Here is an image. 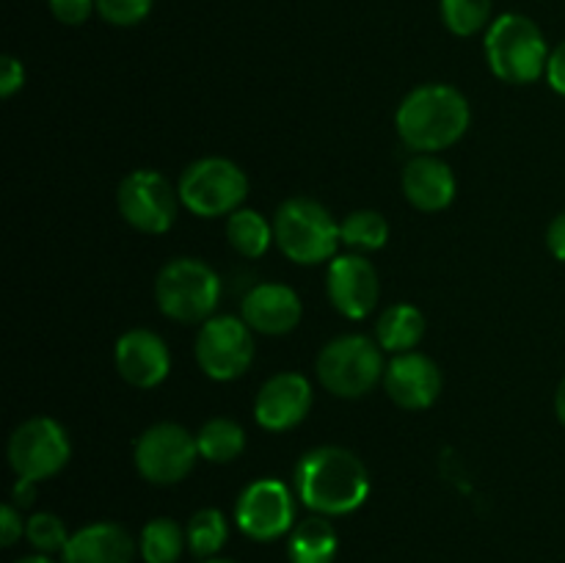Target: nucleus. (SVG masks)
<instances>
[{"mask_svg": "<svg viewBox=\"0 0 565 563\" xmlns=\"http://www.w3.org/2000/svg\"><path fill=\"white\" fill-rule=\"evenodd\" d=\"M296 495L320 517H345L364 506L370 475L362 458L340 445H320L296 464Z\"/></svg>", "mask_w": 565, "mask_h": 563, "instance_id": "obj_1", "label": "nucleus"}, {"mask_svg": "<svg viewBox=\"0 0 565 563\" xmlns=\"http://www.w3.org/2000/svg\"><path fill=\"white\" fill-rule=\"evenodd\" d=\"M469 99L450 83H425L397 105L395 127L401 141L417 155H436L461 141L469 130Z\"/></svg>", "mask_w": 565, "mask_h": 563, "instance_id": "obj_2", "label": "nucleus"}, {"mask_svg": "<svg viewBox=\"0 0 565 563\" xmlns=\"http://www.w3.org/2000/svg\"><path fill=\"white\" fill-rule=\"evenodd\" d=\"M486 59L500 81L527 86L546 75L550 44L544 31L524 14H502L486 28Z\"/></svg>", "mask_w": 565, "mask_h": 563, "instance_id": "obj_3", "label": "nucleus"}, {"mask_svg": "<svg viewBox=\"0 0 565 563\" xmlns=\"http://www.w3.org/2000/svg\"><path fill=\"white\" fill-rule=\"evenodd\" d=\"M276 246L298 265H318L331 259L340 246V224L326 204L312 196H290L274 215Z\"/></svg>", "mask_w": 565, "mask_h": 563, "instance_id": "obj_4", "label": "nucleus"}, {"mask_svg": "<svg viewBox=\"0 0 565 563\" xmlns=\"http://www.w3.org/2000/svg\"><path fill=\"white\" fill-rule=\"evenodd\" d=\"M221 298V279L204 259L177 257L154 279V301L177 323H204Z\"/></svg>", "mask_w": 565, "mask_h": 563, "instance_id": "obj_5", "label": "nucleus"}, {"mask_svg": "<svg viewBox=\"0 0 565 563\" xmlns=\"http://www.w3.org/2000/svg\"><path fill=\"white\" fill-rule=\"evenodd\" d=\"M384 348L364 334H342L326 342L318 353V379L331 395L364 397L384 381Z\"/></svg>", "mask_w": 565, "mask_h": 563, "instance_id": "obj_6", "label": "nucleus"}, {"mask_svg": "<svg viewBox=\"0 0 565 563\" xmlns=\"http://www.w3.org/2000/svg\"><path fill=\"white\" fill-rule=\"evenodd\" d=\"M182 208L199 219H221L243 208L248 196V177L235 160L202 158L193 160L177 182Z\"/></svg>", "mask_w": 565, "mask_h": 563, "instance_id": "obj_7", "label": "nucleus"}, {"mask_svg": "<svg viewBox=\"0 0 565 563\" xmlns=\"http://www.w3.org/2000/svg\"><path fill=\"white\" fill-rule=\"evenodd\" d=\"M138 475L154 486H174L193 472L199 461V442L185 425L154 423L132 447Z\"/></svg>", "mask_w": 565, "mask_h": 563, "instance_id": "obj_8", "label": "nucleus"}, {"mask_svg": "<svg viewBox=\"0 0 565 563\" xmlns=\"http://www.w3.org/2000/svg\"><path fill=\"white\" fill-rule=\"evenodd\" d=\"M72 456L70 436L53 417H31L9 436V464L17 478L47 480L66 467Z\"/></svg>", "mask_w": 565, "mask_h": 563, "instance_id": "obj_9", "label": "nucleus"}, {"mask_svg": "<svg viewBox=\"0 0 565 563\" xmlns=\"http://www.w3.org/2000/svg\"><path fill=\"white\" fill-rule=\"evenodd\" d=\"M177 202H180V193L154 169L130 171L116 191L121 219L143 235L169 232L177 221Z\"/></svg>", "mask_w": 565, "mask_h": 563, "instance_id": "obj_10", "label": "nucleus"}, {"mask_svg": "<svg viewBox=\"0 0 565 563\" xmlns=\"http://www.w3.org/2000/svg\"><path fill=\"white\" fill-rule=\"evenodd\" d=\"M252 326L235 315H213L196 334V362L213 381H235L252 368Z\"/></svg>", "mask_w": 565, "mask_h": 563, "instance_id": "obj_11", "label": "nucleus"}, {"mask_svg": "<svg viewBox=\"0 0 565 563\" xmlns=\"http://www.w3.org/2000/svg\"><path fill=\"white\" fill-rule=\"evenodd\" d=\"M235 522L252 541H276L296 528L292 491L276 478H259L241 491Z\"/></svg>", "mask_w": 565, "mask_h": 563, "instance_id": "obj_12", "label": "nucleus"}, {"mask_svg": "<svg viewBox=\"0 0 565 563\" xmlns=\"http://www.w3.org/2000/svg\"><path fill=\"white\" fill-rule=\"evenodd\" d=\"M326 290L331 304L348 320H364L373 315L381 296L379 270L364 254H342L334 257L326 274Z\"/></svg>", "mask_w": 565, "mask_h": 563, "instance_id": "obj_13", "label": "nucleus"}, {"mask_svg": "<svg viewBox=\"0 0 565 563\" xmlns=\"http://www.w3.org/2000/svg\"><path fill=\"white\" fill-rule=\"evenodd\" d=\"M309 408H312V384L307 375L296 370L270 375L254 397V419L265 431H276V434L303 423Z\"/></svg>", "mask_w": 565, "mask_h": 563, "instance_id": "obj_14", "label": "nucleus"}, {"mask_svg": "<svg viewBox=\"0 0 565 563\" xmlns=\"http://www.w3.org/2000/svg\"><path fill=\"white\" fill-rule=\"evenodd\" d=\"M384 390L406 412H423L441 392V370L430 357L417 351L397 353L384 373Z\"/></svg>", "mask_w": 565, "mask_h": 563, "instance_id": "obj_15", "label": "nucleus"}, {"mask_svg": "<svg viewBox=\"0 0 565 563\" xmlns=\"http://www.w3.org/2000/svg\"><path fill=\"white\" fill-rule=\"evenodd\" d=\"M114 362L121 379L138 390L163 384L171 370V353L163 337L149 329H130L116 340Z\"/></svg>", "mask_w": 565, "mask_h": 563, "instance_id": "obj_16", "label": "nucleus"}, {"mask_svg": "<svg viewBox=\"0 0 565 563\" xmlns=\"http://www.w3.org/2000/svg\"><path fill=\"white\" fill-rule=\"evenodd\" d=\"M243 320L252 326L254 331L268 337L287 334L301 323L303 304L292 287L279 285V282H263V285L252 287L243 296Z\"/></svg>", "mask_w": 565, "mask_h": 563, "instance_id": "obj_17", "label": "nucleus"}, {"mask_svg": "<svg viewBox=\"0 0 565 563\" xmlns=\"http://www.w3.org/2000/svg\"><path fill=\"white\" fill-rule=\"evenodd\" d=\"M401 185L408 202L423 213H439L456 199V174L436 155H414L403 166Z\"/></svg>", "mask_w": 565, "mask_h": 563, "instance_id": "obj_18", "label": "nucleus"}, {"mask_svg": "<svg viewBox=\"0 0 565 563\" xmlns=\"http://www.w3.org/2000/svg\"><path fill=\"white\" fill-rule=\"evenodd\" d=\"M132 557L136 541L119 522H94L75 530L61 552L64 563H132Z\"/></svg>", "mask_w": 565, "mask_h": 563, "instance_id": "obj_19", "label": "nucleus"}, {"mask_svg": "<svg viewBox=\"0 0 565 563\" xmlns=\"http://www.w3.org/2000/svg\"><path fill=\"white\" fill-rule=\"evenodd\" d=\"M337 530L326 517H307L290 530L287 539V557L290 563H334L337 557Z\"/></svg>", "mask_w": 565, "mask_h": 563, "instance_id": "obj_20", "label": "nucleus"}, {"mask_svg": "<svg viewBox=\"0 0 565 563\" xmlns=\"http://www.w3.org/2000/svg\"><path fill=\"white\" fill-rule=\"evenodd\" d=\"M425 334V315L414 304H392L379 315L375 340L384 351L406 353L417 348Z\"/></svg>", "mask_w": 565, "mask_h": 563, "instance_id": "obj_21", "label": "nucleus"}, {"mask_svg": "<svg viewBox=\"0 0 565 563\" xmlns=\"http://www.w3.org/2000/svg\"><path fill=\"white\" fill-rule=\"evenodd\" d=\"M226 241L241 257L257 259L268 252L270 243H276L274 224H268L265 215L257 213V210L241 208L226 215Z\"/></svg>", "mask_w": 565, "mask_h": 563, "instance_id": "obj_22", "label": "nucleus"}, {"mask_svg": "<svg viewBox=\"0 0 565 563\" xmlns=\"http://www.w3.org/2000/svg\"><path fill=\"white\" fill-rule=\"evenodd\" d=\"M199 456L210 464H230L246 450V431L232 417H213L199 428Z\"/></svg>", "mask_w": 565, "mask_h": 563, "instance_id": "obj_23", "label": "nucleus"}, {"mask_svg": "<svg viewBox=\"0 0 565 563\" xmlns=\"http://www.w3.org/2000/svg\"><path fill=\"white\" fill-rule=\"evenodd\" d=\"M185 546V530L169 517L149 519L141 530V539H138V552H141L143 563H177Z\"/></svg>", "mask_w": 565, "mask_h": 563, "instance_id": "obj_24", "label": "nucleus"}, {"mask_svg": "<svg viewBox=\"0 0 565 563\" xmlns=\"http://www.w3.org/2000/svg\"><path fill=\"white\" fill-rule=\"evenodd\" d=\"M340 241L353 252H379L390 241V224L379 210H353L340 221Z\"/></svg>", "mask_w": 565, "mask_h": 563, "instance_id": "obj_25", "label": "nucleus"}, {"mask_svg": "<svg viewBox=\"0 0 565 563\" xmlns=\"http://www.w3.org/2000/svg\"><path fill=\"white\" fill-rule=\"evenodd\" d=\"M188 550L196 557H215L221 552V546L226 544V535H230V524L226 517L218 508H202V511L193 513L188 519Z\"/></svg>", "mask_w": 565, "mask_h": 563, "instance_id": "obj_26", "label": "nucleus"}, {"mask_svg": "<svg viewBox=\"0 0 565 563\" xmlns=\"http://www.w3.org/2000/svg\"><path fill=\"white\" fill-rule=\"evenodd\" d=\"M441 20L456 36H475L491 25V0H441Z\"/></svg>", "mask_w": 565, "mask_h": 563, "instance_id": "obj_27", "label": "nucleus"}, {"mask_svg": "<svg viewBox=\"0 0 565 563\" xmlns=\"http://www.w3.org/2000/svg\"><path fill=\"white\" fill-rule=\"evenodd\" d=\"M70 530H66L64 519L55 517L50 511L33 513L25 522V539L28 544L36 552H44V555H53V552H64L66 541H70Z\"/></svg>", "mask_w": 565, "mask_h": 563, "instance_id": "obj_28", "label": "nucleus"}, {"mask_svg": "<svg viewBox=\"0 0 565 563\" xmlns=\"http://www.w3.org/2000/svg\"><path fill=\"white\" fill-rule=\"evenodd\" d=\"M154 0H97V11L105 22L116 28H132L147 20Z\"/></svg>", "mask_w": 565, "mask_h": 563, "instance_id": "obj_29", "label": "nucleus"}, {"mask_svg": "<svg viewBox=\"0 0 565 563\" xmlns=\"http://www.w3.org/2000/svg\"><path fill=\"white\" fill-rule=\"evenodd\" d=\"M50 11L64 25H83L97 9V0H47Z\"/></svg>", "mask_w": 565, "mask_h": 563, "instance_id": "obj_30", "label": "nucleus"}, {"mask_svg": "<svg viewBox=\"0 0 565 563\" xmlns=\"http://www.w3.org/2000/svg\"><path fill=\"white\" fill-rule=\"evenodd\" d=\"M22 535H25V522H22L20 508L14 502H6L0 508V544L14 546Z\"/></svg>", "mask_w": 565, "mask_h": 563, "instance_id": "obj_31", "label": "nucleus"}, {"mask_svg": "<svg viewBox=\"0 0 565 563\" xmlns=\"http://www.w3.org/2000/svg\"><path fill=\"white\" fill-rule=\"evenodd\" d=\"M25 86V66L14 55L0 59V97H11Z\"/></svg>", "mask_w": 565, "mask_h": 563, "instance_id": "obj_32", "label": "nucleus"}, {"mask_svg": "<svg viewBox=\"0 0 565 563\" xmlns=\"http://www.w3.org/2000/svg\"><path fill=\"white\" fill-rule=\"evenodd\" d=\"M546 83L555 88L557 94L565 97V39L561 44H555L550 53V64H546Z\"/></svg>", "mask_w": 565, "mask_h": 563, "instance_id": "obj_33", "label": "nucleus"}, {"mask_svg": "<svg viewBox=\"0 0 565 563\" xmlns=\"http://www.w3.org/2000/svg\"><path fill=\"white\" fill-rule=\"evenodd\" d=\"M546 246L561 263H565V210L552 219L550 230H546Z\"/></svg>", "mask_w": 565, "mask_h": 563, "instance_id": "obj_34", "label": "nucleus"}, {"mask_svg": "<svg viewBox=\"0 0 565 563\" xmlns=\"http://www.w3.org/2000/svg\"><path fill=\"white\" fill-rule=\"evenodd\" d=\"M33 500H36V480L28 478H17L14 484V506L17 508H31Z\"/></svg>", "mask_w": 565, "mask_h": 563, "instance_id": "obj_35", "label": "nucleus"}, {"mask_svg": "<svg viewBox=\"0 0 565 563\" xmlns=\"http://www.w3.org/2000/svg\"><path fill=\"white\" fill-rule=\"evenodd\" d=\"M555 414H557V419L565 425V375H563L561 384H557V392H555Z\"/></svg>", "mask_w": 565, "mask_h": 563, "instance_id": "obj_36", "label": "nucleus"}, {"mask_svg": "<svg viewBox=\"0 0 565 563\" xmlns=\"http://www.w3.org/2000/svg\"><path fill=\"white\" fill-rule=\"evenodd\" d=\"M14 563H55V561L50 555H44V552H33V555L20 557V561H14Z\"/></svg>", "mask_w": 565, "mask_h": 563, "instance_id": "obj_37", "label": "nucleus"}, {"mask_svg": "<svg viewBox=\"0 0 565 563\" xmlns=\"http://www.w3.org/2000/svg\"><path fill=\"white\" fill-rule=\"evenodd\" d=\"M202 563H237V561H232V557H207V561Z\"/></svg>", "mask_w": 565, "mask_h": 563, "instance_id": "obj_38", "label": "nucleus"}]
</instances>
